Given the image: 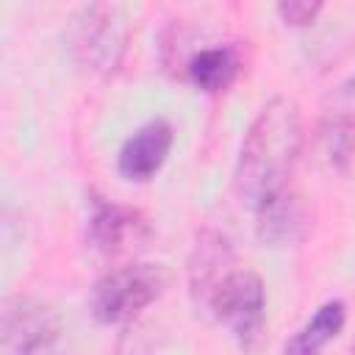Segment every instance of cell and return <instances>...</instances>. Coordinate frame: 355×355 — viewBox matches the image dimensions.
<instances>
[{
	"label": "cell",
	"instance_id": "obj_1",
	"mask_svg": "<svg viewBox=\"0 0 355 355\" xmlns=\"http://www.w3.org/2000/svg\"><path fill=\"white\" fill-rule=\"evenodd\" d=\"M300 147L302 119L297 103L288 97L269 100L250 125L236 164V191L252 211L286 191Z\"/></svg>",
	"mask_w": 355,
	"mask_h": 355
},
{
	"label": "cell",
	"instance_id": "obj_2",
	"mask_svg": "<svg viewBox=\"0 0 355 355\" xmlns=\"http://www.w3.org/2000/svg\"><path fill=\"white\" fill-rule=\"evenodd\" d=\"M125 47H128L125 14L108 0L89 3L67 25V53L72 64L89 78L114 75L122 64Z\"/></svg>",
	"mask_w": 355,
	"mask_h": 355
},
{
	"label": "cell",
	"instance_id": "obj_3",
	"mask_svg": "<svg viewBox=\"0 0 355 355\" xmlns=\"http://www.w3.org/2000/svg\"><path fill=\"white\" fill-rule=\"evenodd\" d=\"M169 280L172 275L161 263H128L111 269L94 283L89 311L100 324L130 322L166 291Z\"/></svg>",
	"mask_w": 355,
	"mask_h": 355
},
{
	"label": "cell",
	"instance_id": "obj_4",
	"mask_svg": "<svg viewBox=\"0 0 355 355\" xmlns=\"http://www.w3.org/2000/svg\"><path fill=\"white\" fill-rule=\"evenodd\" d=\"M241 347H255L266 322V291L255 272L230 269L208 294L202 305Z\"/></svg>",
	"mask_w": 355,
	"mask_h": 355
},
{
	"label": "cell",
	"instance_id": "obj_5",
	"mask_svg": "<svg viewBox=\"0 0 355 355\" xmlns=\"http://www.w3.org/2000/svg\"><path fill=\"white\" fill-rule=\"evenodd\" d=\"M58 330L61 324L50 305L31 297H8L0 311V352L31 355L50 349Z\"/></svg>",
	"mask_w": 355,
	"mask_h": 355
},
{
	"label": "cell",
	"instance_id": "obj_6",
	"mask_svg": "<svg viewBox=\"0 0 355 355\" xmlns=\"http://www.w3.org/2000/svg\"><path fill=\"white\" fill-rule=\"evenodd\" d=\"M172 141H175V130L166 119L144 122L125 139V144L119 150V158H116L119 175L133 183L150 180L164 166V161L172 150Z\"/></svg>",
	"mask_w": 355,
	"mask_h": 355
},
{
	"label": "cell",
	"instance_id": "obj_7",
	"mask_svg": "<svg viewBox=\"0 0 355 355\" xmlns=\"http://www.w3.org/2000/svg\"><path fill=\"white\" fill-rule=\"evenodd\" d=\"M144 236H147V225L139 211L92 194L89 241L94 250H100L103 255H116L125 252L130 244L141 241Z\"/></svg>",
	"mask_w": 355,
	"mask_h": 355
},
{
	"label": "cell",
	"instance_id": "obj_8",
	"mask_svg": "<svg viewBox=\"0 0 355 355\" xmlns=\"http://www.w3.org/2000/svg\"><path fill=\"white\" fill-rule=\"evenodd\" d=\"M227 272H230V247H227L225 236L211 233V230L202 233L197 239L191 261H189V286H191V297H194L197 308L205 305L208 294Z\"/></svg>",
	"mask_w": 355,
	"mask_h": 355
},
{
	"label": "cell",
	"instance_id": "obj_9",
	"mask_svg": "<svg viewBox=\"0 0 355 355\" xmlns=\"http://www.w3.org/2000/svg\"><path fill=\"white\" fill-rule=\"evenodd\" d=\"M255 216H258V222H255L258 236H261V241H269V244H288L305 227L302 205L286 191H280L272 200H266L263 205H258Z\"/></svg>",
	"mask_w": 355,
	"mask_h": 355
},
{
	"label": "cell",
	"instance_id": "obj_10",
	"mask_svg": "<svg viewBox=\"0 0 355 355\" xmlns=\"http://www.w3.org/2000/svg\"><path fill=\"white\" fill-rule=\"evenodd\" d=\"M344 319H347V308H344L341 300L322 302L316 308V313L308 319V324L283 344V352H291V355H313V352H319L322 347H327L341 333Z\"/></svg>",
	"mask_w": 355,
	"mask_h": 355
},
{
	"label": "cell",
	"instance_id": "obj_11",
	"mask_svg": "<svg viewBox=\"0 0 355 355\" xmlns=\"http://www.w3.org/2000/svg\"><path fill=\"white\" fill-rule=\"evenodd\" d=\"M239 55L233 47H208L191 55L189 61V80L208 94H219L225 92L236 75H239Z\"/></svg>",
	"mask_w": 355,
	"mask_h": 355
},
{
	"label": "cell",
	"instance_id": "obj_12",
	"mask_svg": "<svg viewBox=\"0 0 355 355\" xmlns=\"http://www.w3.org/2000/svg\"><path fill=\"white\" fill-rule=\"evenodd\" d=\"M327 150L330 158L344 166L355 155V122L352 119H336L327 130Z\"/></svg>",
	"mask_w": 355,
	"mask_h": 355
},
{
	"label": "cell",
	"instance_id": "obj_13",
	"mask_svg": "<svg viewBox=\"0 0 355 355\" xmlns=\"http://www.w3.org/2000/svg\"><path fill=\"white\" fill-rule=\"evenodd\" d=\"M322 6H324V0H277V11H280L283 22L291 28L311 25L319 17Z\"/></svg>",
	"mask_w": 355,
	"mask_h": 355
},
{
	"label": "cell",
	"instance_id": "obj_14",
	"mask_svg": "<svg viewBox=\"0 0 355 355\" xmlns=\"http://www.w3.org/2000/svg\"><path fill=\"white\" fill-rule=\"evenodd\" d=\"M344 94H347V97H355V72H352L349 80L344 83Z\"/></svg>",
	"mask_w": 355,
	"mask_h": 355
}]
</instances>
